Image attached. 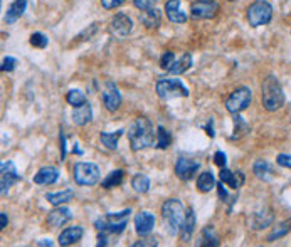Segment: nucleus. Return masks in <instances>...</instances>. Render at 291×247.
Returning a JSON list of instances; mask_svg holds the SVG:
<instances>
[{
    "mask_svg": "<svg viewBox=\"0 0 291 247\" xmlns=\"http://www.w3.org/2000/svg\"><path fill=\"white\" fill-rule=\"evenodd\" d=\"M128 141L133 152L155 145V130L148 118H136L128 128Z\"/></svg>",
    "mask_w": 291,
    "mask_h": 247,
    "instance_id": "1",
    "label": "nucleus"
},
{
    "mask_svg": "<svg viewBox=\"0 0 291 247\" xmlns=\"http://www.w3.org/2000/svg\"><path fill=\"white\" fill-rule=\"evenodd\" d=\"M261 98H263V106L266 111H278V109L283 108L285 104V92L281 87V82L278 81L276 76L270 74L263 81L261 86Z\"/></svg>",
    "mask_w": 291,
    "mask_h": 247,
    "instance_id": "2",
    "label": "nucleus"
},
{
    "mask_svg": "<svg viewBox=\"0 0 291 247\" xmlns=\"http://www.w3.org/2000/svg\"><path fill=\"white\" fill-rule=\"evenodd\" d=\"M185 217V209L182 205V202L177 198H169L164 202L162 205V219H164V226L169 236H177L180 232Z\"/></svg>",
    "mask_w": 291,
    "mask_h": 247,
    "instance_id": "3",
    "label": "nucleus"
},
{
    "mask_svg": "<svg viewBox=\"0 0 291 247\" xmlns=\"http://www.w3.org/2000/svg\"><path fill=\"white\" fill-rule=\"evenodd\" d=\"M130 209H125L116 214H106L103 217L96 219L95 227L98 229V232H106V234H121L128 226L130 220Z\"/></svg>",
    "mask_w": 291,
    "mask_h": 247,
    "instance_id": "4",
    "label": "nucleus"
},
{
    "mask_svg": "<svg viewBox=\"0 0 291 247\" xmlns=\"http://www.w3.org/2000/svg\"><path fill=\"white\" fill-rule=\"evenodd\" d=\"M246 19L251 27L268 25L273 19V5L268 0H254L246 10Z\"/></svg>",
    "mask_w": 291,
    "mask_h": 247,
    "instance_id": "5",
    "label": "nucleus"
},
{
    "mask_svg": "<svg viewBox=\"0 0 291 247\" xmlns=\"http://www.w3.org/2000/svg\"><path fill=\"white\" fill-rule=\"evenodd\" d=\"M155 91L160 99H172V98H189L191 91L187 86L182 84L180 79L174 78H164L158 79L155 84Z\"/></svg>",
    "mask_w": 291,
    "mask_h": 247,
    "instance_id": "6",
    "label": "nucleus"
},
{
    "mask_svg": "<svg viewBox=\"0 0 291 247\" xmlns=\"http://www.w3.org/2000/svg\"><path fill=\"white\" fill-rule=\"evenodd\" d=\"M74 182L83 187H93L101 180L99 166L90 162H78L73 168Z\"/></svg>",
    "mask_w": 291,
    "mask_h": 247,
    "instance_id": "7",
    "label": "nucleus"
},
{
    "mask_svg": "<svg viewBox=\"0 0 291 247\" xmlns=\"http://www.w3.org/2000/svg\"><path fill=\"white\" fill-rule=\"evenodd\" d=\"M251 99H253V91L246 86H239L226 99V109L231 114L242 113L251 104Z\"/></svg>",
    "mask_w": 291,
    "mask_h": 247,
    "instance_id": "8",
    "label": "nucleus"
},
{
    "mask_svg": "<svg viewBox=\"0 0 291 247\" xmlns=\"http://www.w3.org/2000/svg\"><path fill=\"white\" fill-rule=\"evenodd\" d=\"M219 14V3L215 0H195L191 5V17L194 20L214 19Z\"/></svg>",
    "mask_w": 291,
    "mask_h": 247,
    "instance_id": "9",
    "label": "nucleus"
},
{
    "mask_svg": "<svg viewBox=\"0 0 291 247\" xmlns=\"http://www.w3.org/2000/svg\"><path fill=\"white\" fill-rule=\"evenodd\" d=\"M20 180L22 175L17 171L14 162H2V165H0V192H2V195H7L8 188Z\"/></svg>",
    "mask_w": 291,
    "mask_h": 247,
    "instance_id": "10",
    "label": "nucleus"
},
{
    "mask_svg": "<svg viewBox=\"0 0 291 247\" xmlns=\"http://www.w3.org/2000/svg\"><path fill=\"white\" fill-rule=\"evenodd\" d=\"M199 166H200L199 162L192 160V158L180 157L177 163H175V175H177L182 182H191L197 171H199Z\"/></svg>",
    "mask_w": 291,
    "mask_h": 247,
    "instance_id": "11",
    "label": "nucleus"
},
{
    "mask_svg": "<svg viewBox=\"0 0 291 247\" xmlns=\"http://www.w3.org/2000/svg\"><path fill=\"white\" fill-rule=\"evenodd\" d=\"M103 104H104V108H106L108 111H111V113L118 111V108L121 106V94H120V91H118V87L113 81H106V84H104Z\"/></svg>",
    "mask_w": 291,
    "mask_h": 247,
    "instance_id": "12",
    "label": "nucleus"
},
{
    "mask_svg": "<svg viewBox=\"0 0 291 247\" xmlns=\"http://www.w3.org/2000/svg\"><path fill=\"white\" fill-rule=\"evenodd\" d=\"M155 227V215L150 212H140L135 215V232L140 237H147Z\"/></svg>",
    "mask_w": 291,
    "mask_h": 247,
    "instance_id": "13",
    "label": "nucleus"
},
{
    "mask_svg": "<svg viewBox=\"0 0 291 247\" xmlns=\"http://www.w3.org/2000/svg\"><path fill=\"white\" fill-rule=\"evenodd\" d=\"M133 30V20L128 17L125 12H120L111 19V32L116 37H126L128 34Z\"/></svg>",
    "mask_w": 291,
    "mask_h": 247,
    "instance_id": "14",
    "label": "nucleus"
},
{
    "mask_svg": "<svg viewBox=\"0 0 291 247\" xmlns=\"http://www.w3.org/2000/svg\"><path fill=\"white\" fill-rule=\"evenodd\" d=\"M195 222H197V217H195V212H194L192 207L185 209V217H184L182 227H180V232H179L182 242L192 241V236H194V232H195Z\"/></svg>",
    "mask_w": 291,
    "mask_h": 247,
    "instance_id": "15",
    "label": "nucleus"
},
{
    "mask_svg": "<svg viewBox=\"0 0 291 247\" xmlns=\"http://www.w3.org/2000/svg\"><path fill=\"white\" fill-rule=\"evenodd\" d=\"M219 178H220V182H222L224 185H227L229 188H232V190H237V188H241L242 183H244V173H242L241 170L231 171V170H227L226 166H224V168H220Z\"/></svg>",
    "mask_w": 291,
    "mask_h": 247,
    "instance_id": "16",
    "label": "nucleus"
},
{
    "mask_svg": "<svg viewBox=\"0 0 291 247\" xmlns=\"http://www.w3.org/2000/svg\"><path fill=\"white\" fill-rule=\"evenodd\" d=\"M275 220V214H273L271 209L268 207H263L261 210H256L253 214V220H251V226H253L254 231H261V229L270 227Z\"/></svg>",
    "mask_w": 291,
    "mask_h": 247,
    "instance_id": "17",
    "label": "nucleus"
},
{
    "mask_svg": "<svg viewBox=\"0 0 291 247\" xmlns=\"http://www.w3.org/2000/svg\"><path fill=\"white\" fill-rule=\"evenodd\" d=\"M71 219H73V214L68 207L57 205L56 209L51 210L49 215H47V224H49L51 227H63L64 224L69 222Z\"/></svg>",
    "mask_w": 291,
    "mask_h": 247,
    "instance_id": "18",
    "label": "nucleus"
},
{
    "mask_svg": "<svg viewBox=\"0 0 291 247\" xmlns=\"http://www.w3.org/2000/svg\"><path fill=\"white\" fill-rule=\"evenodd\" d=\"M83 236H85V229L81 226H74V227H68L64 229L63 232L59 234V237H57V241H59V246H73L76 244L83 239Z\"/></svg>",
    "mask_w": 291,
    "mask_h": 247,
    "instance_id": "19",
    "label": "nucleus"
},
{
    "mask_svg": "<svg viewBox=\"0 0 291 247\" xmlns=\"http://www.w3.org/2000/svg\"><path fill=\"white\" fill-rule=\"evenodd\" d=\"M165 14L174 24H185L187 22V14L180 8V0H169L165 3Z\"/></svg>",
    "mask_w": 291,
    "mask_h": 247,
    "instance_id": "20",
    "label": "nucleus"
},
{
    "mask_svg": "<svg viewBox=\"0 0 291 247\" xmlns=\"http://www.w3.org/2000/svg\"><path fill=\"white\" fill-rule=\"evenodd\" d=\"M59 178V170L56 166H42L41 170L34 175V183L37 185H52Z\"/></svg>",
    "mask_w": 291,
    "mask_h": 247,
    "instance_id": "21",
    "label": "nucleus"
},
{
    "mask_svg": "<svg viewBox=\"0 0 291 247\" xmlns=\"http://www.w3.org/2000/svg\"><path fill=\"white\" fill-rule=\"evenodd\" d=\"M25 7H27V0H14V2L8 5L5 12V22L7 24H14L24 15Z\"/></svg>",
    "mask_w": 291,
    "mask_h": 247,
    "instance_id": "22",
    "label": "nucleus"
},
{
    "mask_svg": "<svg viewBox=\"0 0 291 247\" xmlns=\"http://www.w3.org/2000/svg\"><path fill=\"white\" fill-rule=\"evenodd\" d=\"M93 120V109L90 103H85L83 106H78L73 111V121L78 126H86Z\"/></svg>",
    "mask_w": 291,
    "mask_h": 247,
    "instance_id": "23",
    "label": "nucleus"
},
{
    "mask_svg": "<svg viewBox=\"0 0 291 247\" xmlns=\"http://www.w3.org/2000/svg\"><path fill=\"white\" fill-rule=\"evenodd\" d=\"M140 22H142L147 29H158L162 24L160 10H157L155 7L150 8V10H143L142 14H140Z\"/></svg>",
    "mask_w": 291,
    "mask_h": 247,
    "instance_id": "24",
    "label": "nucleus"
},
{
    "mask_svg": "<svg viewBox=\"0 0 291 247\" xmlns=\"http://www.w3.org/2000/svg\"><path fill=\"white\" fill-rule=\"evenodd\" d=\"M191 66H192V56H191V52H184L182 57L180 59H177L174 63V66L167 71L169 74H175V76H179V74H184V73H187L189 69H191Z\"/></svg>",
    "mask_w": 291,
    "mask_h": 247,
    "instance_id": "25",
    "label": "nucleus"
},
{
    "mask_svg": "<svg viewBox=\"0 0 291 247\" xmlns=\"http://www.w3.org/2000/svg\"><path fill=\"white\" fill-rule=\"evenodd\" d=\"M215 187V178L212 175V171H202V173L197 176V190L202 193H209L210 190H214Z\"/></svg>",
    "mask_w": 291,
    "mask_h": 247,
    "instance_id": "26",
    "label": "nucleus"
},
{
    "mask_svg": "<svg viewBox=\"0 0 291 247\" xmlns=\"http://www.w3.org/2000/svg\"><path fill=\"white\" fill-rule=\"evenodd\" d=\"M253 173L258 176L259 180L268 182V180L273 178V166L266 160H256L253 165Z\"/></svg>",
    "mask_w": 291,
    "mask_h": 247,
    "instance_id": "27",
    "label": "nucleus"
},
{
    "mask_svg": "<svg viewBox=\"0 0 291 247\" xmlns=\"http://www.w3.org/2000/svg\"><path fill=\"white\" fill-rule=\"evenodd\" d=\"M73 198H74V190H71V188L63 190V192H56V193H46V200L54 207L63 205L66 202H71Z\"/></svg>",
    "mask_w": 291,
    "mask_h": 247,
    "instance_id": "28",
    "label": "nucleus"
},
{
    "mask_svg": "<svg viewBox=\"0 0 291 247\" xmlns=\"http://www.w3.org/2000/svg\"><path fill=\"white\" fill-rule=\"evenodd\" d=\"M220 244L219 236L215 234L212 226H207L200 234V239L197 242V246H207V247H217Z\"/></svg>",
    "mask_w": 291,
    "mask_h": 247,
    "instance_id": "29",
    "label": "nucleus"
},
{
    "mask_svg": "<svg viewBox=\"0 0 291 247\" xmlns=\"http://www.w3.org/2000/svg\"><path fill=\"white\" fill-rule=\"evenodd\" d=\"M125 133V130H118L114 133H108V131H101L99 133V141L103 143V147L108 150H116L118 148V140L121 138V135Z\"/></svg>",
    "mask_w": 291,
    "mask_h": 247,
    "instance_id": "30",
    "label": "nucleus"
},
{
    "mask_svg": "<svg viewBox=\"0 0 291 247\" xmlns=\"http://www.w3.org/2000/svg\"><path fill=\"white\" fill-rule=\"evenodd\" d=\"M123 180H125V171L123 170H113L109 171L106 178L101 182V187L103 188H113V187H118V185L123 183Z\"/></svg>",
    "mask_w": 291,
    "mask_h": 247,
    "instance_id": "31",
    "label": "nucleus"
},
{
    "mask_svg": "<svg viewBox=\"0 0 291 247\" xmlns=\"http://www.w3.org/2000/svg\"><path fill=\"white\" fill-rule=\"evenodd\" d=\"M290 231H291V219L285 220V222H281V224H278V226L270 232V236L266 237V241L268 242H275L278 239H281V237H285L286 234H290Z\"/></svg>",
    "mask_w": 291,
    "mask_h": 247,
    "instance_id": "32",
    "label": "nucleus"
},
{
    "mask_svg": "<svg viewBox=\"0 0 291 247\" xmlns=\"http://www.w3.org/2000/svg\"><path fill=\"white\" fill-rule=\"evenodd\" d=\"M131 187L136 193H147L150 190V178L145 173H136L131 178Z\"/></svg>",
    "mask_w": 291,
    "mask_h": 247,
    "instance_id": "33",
    "label": "nucleus"
},
{
    "mask_svg": "<svg viewBox=\"0 0 291 247\" xmlns=\"http://www.w3.org/2000/svg\"><path fill=\"white\" fill-rule=\"evenodd\" d=\"M248 133H249V125L244 121V118L239 116V113L234 114V135L231 136V140H239Z\"/></svg>",
    "mask_w": 291,
    "mask_h": 247,
    "instance_id": "34",
    "label": "nucleus"
},
{
    "mask_svg": "<svg viewBox=\"0 0 291 247\" xmlns=\"http://www.w3.org/2000/svg\"><path fill=\"white\" fill-rule=\"evenodd\" d=\"M66 101L73 106V108H78V106H83L85 103H88V98L83 91L79 89H69L66 92Z\"/></svg>",
    "mask_w": 291,
    "mask_h": 247,
    "instance_id": "35",
    "label": "nucleus"
},
{
    "mask_svg": "<svg viewBox=\"0 0 291 247\" xmlns=\"http://www.w3.org/2000/svg\"><path fill=\"white\" fill-rule=\"evenodd\" d=\"M170 143H172V136L169 131H167L162 125L157 126V148L165 150L170 147Z\"/></svg>",
    "mask_w": 291,
    "mask_h": 247,
    "instance_id": "36",
    "label": "nucleus"
},
{
    "mask_svg": "<svg viewBox=\"0 0 291 247\" xmlns=\"http://www.w3.org/2000/svg\"><path fill=\"white\" fill-rule=\"evenodd\" d=\"M47 44H49V39L42 32H34L30 35V46L37 47V49H44V47H47Z\"/></svg>",
    "mask_w": 291,
    "mask_h": 247,
    "instance_id": "37",
    "label": "nucleus"
},
{
    "mask_svg": "<svg viewBox=\"0 0 291 247\" xmlns=\"http://www.w3.org/2000/svg\"><path fill=\"white\" fill-rule=\"evenodd\" d=\"M175 63V56H174V52H170V51H165L164 54H162L160 57V68L164 69V71H169L172 66H174Z\"/></svg>",
    "mask_w": 291,
    "mask_h": 247,
    "instance_id": "38",
    "label": "nucleus"
},
{
    "mask_svg": "<svg viewBox=\"0 0 291 247\" xmlns=\"http://www.w3.org/2000/svg\"><path fill=\"white\" fill-rule=\"evenodd\" d=\"M158 3V0H133V5L138 8V10H150Z\"/></svg>",
    "mask_w": 291,
    "mask_h": 247,
    "instance_id": "39",
    "label": "nucleus"
},
{
    "mask_svg": "<svg viewBox=\"0 0 291 247\" xmlns=\"http://www.w3.org/2000/svg\"><path fill=\"white\" fill-rule=\"evenodd\" d=\"M15 66H17V59L15 57H12V56H7L5 59L2 61V69L3 73H12V71L15 69Z\"/></svg>",
    "mask_w": 291,
    "mask_h": 247,
    "instance_id": "40",
    "label": "nucleus"
},
{
    "mask_svg": "<svg viewBox=\"0 0 291 247\" xmlns=\"http://www.w3.org/2000/svg\"><path fill=\"white\" fill-rule=\"evenodd\" d=\"M276 163L280 166H283V168L291 170V155H288V153H280V155L276 157Z\"/></svg>",
    "mask_w": 291,
    "mask_h": 247,
    "instance_id": "41",
    "label": "nucleus"
},
{
    "mask_svg": "<svg viewBox=\"0 0 291 247\" xmlns=\"http://www.w3.org/2000/svg\"><path fill=\"white\" fill-rule=\"evenodd\" d=\"M215 187H217V192H219V197L222 198V202H229V204H234L236 202V198L234 197H229V193L226 192V188H224V183L220 182L219 185H215Z\"/></svg>",
    "mask_w": 291,
    "mask_h": 247,
    "instance_id": "42",
    "label": "nucleus"
},
{
    "mask_svg": "<svg viewBox=\"0 0 291 247\" xmlns=\"http://www.w3.org/2000/svg\"><path fill=\"white\" fill-rule=\"evenodd\" d=\"M214 163L219 166V168H224V166L227 165V157H226V153L220 152V150H217V152H215V155H214Z\"/></svg>",
    "mask_w": 291,
    "mask_h": 247,
    "instance_id": "43",
    "label": "nucleus"
},
{
    "mask_svg": "<svg viewBox=\"0 0 291 247\" xmlns=\"http://www.w3.org/2000/svg\"><path fill=\"white\" fill-rule=\"evenodd\" d=\"M158 246V242L157 239H153V237H143L142 241H138V242H135L133 247H157Z\"/></svg>",
    "mask_w": 291,
    "mask_h": 247,
    "instance_id": "44",
    "label": "nucleus"
},
{
    "mask_svg": "<svg viewBox=\"0 0 291 247\" xmlns=\"http://www.w3.org/2000/svg\"><path fill=\"white\" fill-rule=\"evenodd\" d=\"M121 3H125V0H101V5H103V8H106V10L118 8Z\"/></svg>",
    "mask_w": 291,
    "mask_h": 247,
    "instance_id": "45",
    "label": "nucleus"
},
{
    "mask_svg": "<svg viewBox=\"0 0 291 247\" xmlns=\"http://www.w3.org/2000/svg\"><path fill=\"white\" fill-rule=\"evenodd\" d=\"M96 30H98V24H91V25H90V30H88V29H86V30H83V32L78 35V39H85V37H86V39H90V37H93V34H95Z\"/></svg>",
    "mask_w": 291,
    "mask_h": 247,
    "instance_id": "46",
    "label": "nucleus"
},
{
    "mask_svg": "<svg viewBox=\"0 0 291 247\" xmlns=\"http://www.w3.org/2000/svg\"><path fill=\"white\" fill-rule=\"evenodd\" d=\"M108 236H109V234H106V232H99V234H98V246H99V247H101V246L104 247V246H108V244H109V242H108V241H109V239H108Z\"/></svg>",
    "mask_w": 291,
    "mask_h": 247,
    "instance_id": "47",
    "label": "nucleus"
},
{
    "mask_svg": "<svg viewBox=\"0 0 291 247\" xmlns=\"http://www.w3.org/2000/svg\"><path fill=\"white\" fill-rule=\"evenodd\" d=\"M59 138H61V162H64V158H66V136H64L63 131H61Z\"/></svg>",
    "mask_w": 291,
    "mask_h": 247,
    "instance_id": "48",
    "label": "nucleus"
},
{
    "mask_svg": "<svg viewBox=\"0 0 291 247\" xmlns=\"http://www.w3.org/2000/svg\"><path fill=\"white\" fill-rule=\"evenodd\" d=\"M7 224H8V217H7V214L5 212H2V214H0V229H5L7 227Z\"/></svg>",
    "mask_w": 291,
    "mask_h": 247,
    "instance_id": "49",
    "label": "nucleus"
},
{
    "mask_svg": "<svg viewBox=\"0 0 291 247\" xmlns=\"http://www.w3.org/2000/svg\"><path fill=\"white\" fill-rule=\"evenodd\" d=\"M205 131H207V135L210 136V138H214L215 133H214V120H209V125L205 126Z\"/></svg>",
    "mask_w": 291,
    "mask_h": 247,
    "instance_id": "50",
    "label": "nucleus"
},
{
    "mask_svg": "<svg viewBox=\"0 0 291 247\" xmlns=\"http://www.w3.org/2000/svg\"><path fill=\"white\" fill-rule=\"evenodd\" d=\"M37 246H47V247H51L52 246V242L49 239H42V241H39L37 242Z\"/></svg>",
    "mask_w": 291,
    "mask_h": 247,
    "instance_id": "51",
    "label": "nucleus"
},
{
    "mask_svg": "<svg viewBox=\"0 0 291 247\" xmlns=\"http://www.w3.org/2000/svg\"><path fill=\"white\" fill-rule=\"evenodd\" d=\"M74 153H76V155H83V150H79V145L76 143L74 145V150H73Z\"/></svg>",
    "mask_w": 291,
    "mask_h": 247,
    "instance_id": "52",
    "label": "nucleus"
},
{
    "mask_svg": "<svg viewBox=\"0 0 291 247\" xmlns=\"http://www.w3.org/2000/svg\"><path fill=\"white\" fill-rule=\"evenodd\" d=\"M290 121H291V114H290Z\"/></svg>",
    "mask_w": 291,
    "mask_h": 247,
    "instance_id": "53",
    "label": "nucleus"
},
{
    "mask_svg": "<svg viewBox=\"0 0 291 247\" xmlns=\"http://www.w3.org/2000/svg\"><path fill=\"white\" fill-rule=\"evenodd\" d=\"M231 2H234V0H231Z\"/></svg>",
    "mask_w": 291,
    "mask_h": 247,
    "instance_id": "54",
    "label": "nucleus"
}]
</instances>
